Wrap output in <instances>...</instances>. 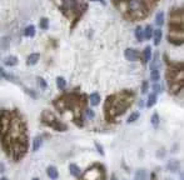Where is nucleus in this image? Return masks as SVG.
<instances>
[{
	"label": "nucleus",
	"mask_w": 184,
	"mask_h": 180,
	"mask_svg": "<svg viewBox=\"0 0 184 180\" xmlns=\"http://www.w3.org/2000/svg\"><path fill=\"white\" fill-rule=\"evenodd\" d=\"M99 2H100L102 4H105V0H99Z\"/></svg>",
	"instance_id": "obj_45"
},
{
	"label": "nucleus",
	"mask_w": 184,
	"mask_h": 180,
	"mask_svg": "<svg viewBox=\"0 0 184 180\" xmlns=\"http://www.w3.org/2000/svg\"><path fill=\"white\" fill-rule=\"evenodd\" d=\"M90 2H97V0H90Z\"/></svg>",
	"instance_id": "obj_48"
},
{
	"label": "nucleus",
	"mask_w": 184,
	"mask_h": 180,
	"mask_svg": "<svg viewBox=\"0 0 184 180\" xmlns=\"http://www.w3.org/2000/svg\"><path fill=\"white\" fill-rule=\"evenodd\" d=\"M39 59H40V55L38 53H33V54H30V55L28 57V59H26V64L28 65H35L36 63L39 61Z\"/></svg>",
	"instance_id": "obj_14"
},
{
	"label": "nucleus",
	"mask_w": 184,
	"mask_h": 180,
	"mask_svg": "<svg viewBox=\"0 0 184 180\" xmlns=\"http://www.w3.org/2000/svg\"><path fill=\"white\" fill-rule=\"evenodd\" d=\"M2 48H3V49H8V48H9V38L4 37V38L2 39Z\"/></svg>",
	"instance_id": "obj_35"
},
{
	"label": "nucleus",
	"mask_w": 184,
	"mask_h": 180,
	"mask_svg": "<svg viewBox=\"0 0 184 180\" xmlns=\"http://www.w3.org/2000/svg\"><path fill=\"white\" fill-rule=\"evenodd\" d=\"M5 171V166L3 163H0V173H4Z\"/></svg>",
	"instance_id": "obj_42"
},
{
	"label": "nucleus",
	"mask_w": 184,
	"mask_h": 180,
	"mask_svg": "<svg viewBox=\"0 0 184 180\" xmlns=\"http://www.w3.org/2000/svg\"><path fill=\"white\" fill-rule=\"evenodd\" d=\"M135 180H146V171H145V169H138L137 170Z\"/></svg>",
	"instance_id": "obj_23"
},
{
	"label": "nucleus",
	"mask_w": 184,
	"mask_h": 180,
	"mask_svg": "<svg viewBox=\"0 0 184 180\" xmlns=\"http://www.w3.org/2000/svg\"><path fill=\"white\" fill-rule=\"evenodd\" d=\"M150 121H152V125H153L154 128H158V125H159V115H158V113H154L152 115Z\"/></svg>",
	"instance_id": "obj_30"
},
{
	"label": "nucleus",
	"mask_w": 184,
	"mask_h": 180,
	"mask_svg": "<svg viewBox=\"0 0 184 180\" xmlns=\"http://www.w3.org/2000/svg\"><path fill=\"white\" fill-rule=\"evenodd\" d=\"M25 92H26L28 94H30V95H31L33 98H36V94H35V93L33 92V90H31V89H25Z\"/></svg>",
	"instance_id": "obj_40"
},
{
	"label": "nucleus",
	"mask_w": 184,
	"mask_h": 180,
	"mask_svg": "<svg viewBox=\"0 0 184 180\" xmlns=\"http://www.w3.org/2000/svg\"><path fill=\"white\" fill-rule=\"evenodd\" d=\"M60 9L68 18H75L77 22L80 14L86 10V5L79 4L77 0H63V5L60 6Z\"/></svg>",
	"instance_id": "obj_3"
},
{
	"label": "nucleus",
	"mask_w": 184,
	"mask_h": 180,
	"mask_svg": "<svg viewBox=\"0 0 184 180\" xmlns=\"http://www.w3.org/2000/svg\"><path fill=\"white\" fill-rule=\"evenodd\" d=\"M85 113H86V116H88V119H93L94 118V112L91 110V109H85Z\"/></svg>",
	"instance_id": "obj_38"
},
{
	"label": "nucleus",
	"mask_w": 184,
	"mask_h": 180,
	"mask_svg": "<svg viewBox=\"0 0 184 180\" xmlns=\"http://www.w3.org/2000/svg\"><path fill=\"white\" fill-rule=\"evenodd\" d=\"M112 180H115V175H112Z\"/></svg>",
	"instance_id": "obj_47"
},
{
	"label": "nucleus",
	"mask_w": 184,
	"mask_h": 180,
	"mask_svg": "<svg viewBox=\"0 0 184 180\" xmlns=\"http://www.w3.org/2000/svg\"><path fill=\"white\" fill-rule=\"evenodd\" d=\"M155 103H157V95H155L154 93L149 94V96H148V100H146V108H152V106H153Z\"/></svg>",
	"instance_id": "obj_24"
},
{
	"label": "nucleus",
	"mask_w": 184,
	"mask_h": 180,
	"mask_svg": "<svg viewBox=\"0 0 184 180\" xmlns=\"http://www.w3.org/2000/svg\"><path fill=\"white\" fill-rule=\"evenodd\" d=\"M65 85H66V81L63 76H58L57 78V86L60 89V90H64L65 89Z\"/></svg>",
	"instance_id": "obj_27"
},
{
	"label": "nucleus",
	"mask_w": 184,
	"mask_h": 180,
	"mask_svg": "<svg viewBox=\"0 0 184 180\" xmlns=\"http://www.w3.org/2000/svg\"><path fill=\"white\" fill-rule=\"evenodd\" d=\"M162 30L160 29H157L154 31V45H159L160 44V40H162Z\"/></svg>",
	"instance_id": "obj_25"
},
{
	"label": "nucleus",
	"mask_w": 184,
	"mask_h": 180,
	"mask_svg": "<svg viewBox=\"0 0 184 180\" xmlns=\"http://www.w3.org/2000/svg\"><path fill=\"white\" fill-rule=\"evenodd\" d=\"M48 26H49V20L46 19V18H43V19L40 20V28L42 29H48Z\"/></svg>",
	"instance_id": "obj_32"
},
{
	"label": "nucleus",
	"mask_w": 184,
	"mask_h": 180,
	"mask_svg": "<svg viewBox=\"0 0 184 180\" xmlns=\"http://www.w3.org/2000/svg\"><path fill=\"white\" fill-rule=\"evenodd\" d=\"M133 99H134V94L128 92V90H123L119 94L110 95L109 98H106L105 106H104L106 119L114 120L117 116L122 115L132 105Z\"/></svg>",
	"instance_id": "obj_1"
},
{
	"label": "nucleus",
	"mask_w": 184,
	"mask_h": 180,
	"mask_svg": "<svg viewBox=\"0 0 184 180\" xmlns=\"http://www.w3.org/2000/svg\"><path fill=\"white\" fill-rule=\"evenodd\" d=\"M46 174H48V176H49L50 179H53V180L58 179V176H59L58 169L55 168V166H49V168L46 169Z\"/></svg>",
	"instance_id": "obj_17"
},
{
	"label": "nucleus",
	"mask_w": 184,
	"mask_h": 180,
	"mask_svg": "<svg viewBox=\"0 0 184 180\" xmlns=\"http://www.w3.org/2000/svg\"><path fill=\"white\" fill-rule=\"evenodd\" d=\"M150 79L154 81V83H158L159 79H160V73L158 68H152V71H150Z\"/></svg>",
	"instance_id": "obj_21"
},
{
	"label": "nucleus",
	"mask_w": 184,
	"mask_h": 180,
	"mask_svg": "<svg viewBox=\"0 0 184 180\" xmlns=\"http://www.w3.org/2000/svg\"><path fill=\"white\" fill-rule=\"evenodd\" d=\"M165 155V149L164 148H162V149H159L158 151H157V156L158 158H163Z\"/></svg>",
	"instance_id": "obj_39"
},
{
	"label": "nucleus",
	"mask_w": 184,
	"mask_h": 180,
	"mask_svg": "<svg viewBox=\"0 0 184 180\" xmlns=\"http://www.w3.org/2000/svg\"><path fill=\"white\" fill-rule=\"evenodd\" d=\"M89 103L91 106H97L99 103H100V96L98 93H93L90 96H89Z\"/></svg>",
	"instance_id": "obj_18"
},
{
	"label": "nucleus",
	"mask_w": 184,
	"mask_h": 180,
	"mask_svg": "<svg viewBox=\"0 0 184 180\" xmlns=\"http://www.w3.org/2000/svg\"><path fill=\"white\" fill-rule=\"evenodd\" d=\"M36 80H38V84L40 85V88H42V89H46V88H48V83H46L43 78H40V76H39Z\"/></svg>",
	"instance_id": "obj_33"
},
{
	"label": "nucleus",
	"mask_w": 184,
	"mask_h": 180,
	"mask_svg": "<svg viewBox=\"0 0 184 180\" xmlns=\"http://www.w3.org/2000/svg\"><path fill=\"white\" fill-rule=\"evenodd\" d=\"M168 40L174 45L183 44V30H169Z\"/></svg>",
	"instance_id": "obj_9"
},
{
	"label": "nucleus",
	"mask_w": 184,
	"mask_h": 180,
	"mask_svg": "<svg viewBox=\"0 0 184 180\" xmlns=\"http://www.w3.org/2000/svg\"><path fill=\"white\" fill-rule=\"evenodd\" d=\"M31 180H40V179H39V178H33Z\"/></svg>",
	"instance_id": "obj_46"
},
{
	"label": "nucleus",
	"mask_w": 184,
	"mask_h": 180,
	"mask_svg": "<svg viewBox=\"0 0 184 180\" xmlns=\"http://www.w3.org/2000/svg\"><path fill=\"white\" fill-rule=\"evenodd\" d=\"M42 123L44 124V125H48V127H51L53 125V123L57 120V118H55V115L51 113V112H49V110H44L43 113H42Z\"/></svg>",
	"instance_id": "obj_10"
},
{
	"label": "nucleus",
	"mask_w": 184,
	"mask_h": 180,
	"mask_svg": "<svg viewBox=\"0 0 184 180\" xmlns=\"http://www.w3.org/2000/svg\"><path fill=\"white\" fill-rule=\"evenodd\" d=\"M28 151V141H15L10 144L9 154L14 159V161H19Z\"/></svg>",
	"instance_id": "obj_5"
},
{
	"label": "nucleus",
	"mask_w": 184,
	"mask_h": 180,
	"mask_svg": "<svg viewBox=\"0 0 184 180\" xmlns=\"http://www.w3.org/2000/svg\"><path fill=\"white\" fill-rule=\"evenodd\" d=\"M69 170H70V174L74 178H79L80 176V168L77 164H70Z\"/></svg>",
	"instance_id": "obj_20"
},
{
	"label": "nucleus",
	"mask_w": 184,
	"mask_h": 180,
	"mask_svg": "<svg viewBox=\"0 0 184 180\" xmlns=\"http://www.w3.org/2000/svg\"><path fill=\"white\" fill-rule=\"evenodd\" d=\"M3 74H4V70H3V68H2V66H0V79L3 78Z\"/></svg>",
	"instance_id": "obj_43"
},
{
	"label": "nucleus",
	"mask_w": 184,
	"mask_h": 180,
	"mask_svg": "<svg viewBox=\"0 0 184 180\" xmlns=\"http://www.w3.org/2000/svg\"><path fill=\"white\" fill-rule=\"evenodd\" d=\"M43 145V136H36L33 140V151H38Z\"/></svg>",
	"instance_id": "obj_16"
},
{
	"label": "nucleus",
	"mask_w": 184,
	"mask_h": 180,
	"mask_svg": "<svg viewBox=\"0 0 184 180\" xmlns=\"http://www.w3.org/2000/svg\"><path fill=\"white\" fill-rule=\"evenodd\" d=\"M179 148V145H178V144H174V147L172 148V153H177V149Z\"/></svg>",
	"instance_id": "obj_41"
},
{
	"label": "nucleus",
	"mask_w": 184,
	"mask_h": 180,
	"mask_svg": "<svg viewBox=\"0 0 184 180\" xmlns=\"http://www.w3.org/2000/svg\"><path fill=\"white\" fill-rule=\"evenodd\" d=\"M4 64L6 66H15L18 64V58L14 57V55H10V57H6L4 59Z\"/></svg>",
	"instance_id": "obj_19"
},
{
	"label": "nucleus",
	"mask_w": 184,
	"mask_h": 180,
	"mask_svg": "<svg viewBox=\"0 0 184 180\" xmlns=\"http://www.w3.org/2000/svg\"><path fill=\"white\" fill-rule=\"evenodd\" d=\"M148 89H149V84H148V81H143V84H142V93L143 94H146V92H148Z\"/></svg>",
	"instance_id": "obj_34"
},
{
	"label": "nucleus",
	"mask_w": 184,
	"mask_h": 180,
	"mask_svg": "<svg viewBox=\"0 0 184 180\" xmlns=\"http://www.w3.org/2000/svg\"><path fill=\"white\" fill-rule=\"evenodd\" d=\"M155 23H157V25H159V26H162V25L164 24V14H163V11H159V13L157 14V16H155Z\"/></svg>",
	"instance_id": "obj_28"
},
{
	"label": "nucleus",
	"mask_w": 184,
	"mask_h": 180,
	"mask_svg": "<svg viewBox=\"0 0 184 180\" xmlns=\"http://www.w3.org/2000/svg\"><path fill=\"white\" fill-rule=\"evenodd\" d=\"M34 34H35V28H34V25H29V26L25 28V31H24L25 37H34Z\"/></svg>",
	"instance_id": "obj_29"
},
{
	"label": "nucleus",
	"mask_w": 184,
	"mask_h": 180,
	"mask_svg": "<svg viewBox=\"0 0 184 180\" xmlns=\"http://www.w3.org/2000/svg\"><path fill=\"white\" fill-rule=\"evenodd\" d=\"M82 180H105L104 168L102 165H94L85 171Z\"/></svg>",
	"instance_id": "obj_7"
},
{
	"label": "nucleus",
	"mask_w": 184,
	"mask_h": 180,
	"mask_svg": "<svg viewBox=\"0 0 184 180\" xmlns=\"http://www.w3.org/2000/svg\"><path fill=\"white\" fill-rule=\"evenodd\" d=\"M182 180H183V178H182Z\"/></svg>",
	"instance_id": "obj_49"
},
{
	"label": "nucleus",
	"mask_w": 184,
	"mask_h": 180,
	"mask_svg": "<svg viewBox=\"0 0 184 180\" xmlns=\"http://www.w3.org/2000/svg\"><path fill=\"white\" fill-rule=\"evenodd\" d=\"M0 180H8V178H5V176H3L2 179H0Z\"/></svg>",
	"instance_id": "obj_44"
},
{
	"label": "nucleus",
	"mask_w": 184,
	"mask_h": 180,
	"mask_svg": "<svg viewBox=\"0 0 184 180\" xmlns=\"http://www.w3.org/2000/svg\"><path fill=\"white\" fill-rule=\"evenodd\" d=\"M152 60V48L150 46H146L143 51V63L146 64L148 61Z\"/></svg>",
	"instance_id": "obj_15"
},
{
	"label": "nucleus",
	"mask_w": 184,
	"mask_h": 180,
	"mask_svg": "<svg viewBox=\"0 0 184 180\" xmlns=\"http://www.w3.org/2000/svg\"><path fill=\"white\" fill-rule=\"evenodd\" d=\"M25 124L23 123L22 118L16 113L11 114V121H10V128L6 134V136L2 140V145L5 149V151H9L10 144L15 141H26V131H25Z\"/></svg>",
	"instance_id": "obj_2"
},
{
	"label": "nucleus",
	"mask_w": 184,
	"mask_h": 180,
	"mask_svg": "<svg viewBox=\"0 0 184 180\" xmlns=\"http://www.w3.org/2000/svg\"><path fill=\"white\" fill-rule=\"evenodd\" d=\"M170 25L183 28V10L174 9L170 14Z\"/></svg>",
	"instance_id": "obj_8"
},
{
	"label": "nucleus",
	"mask_w": 184,
	"mask_h": 180,
	"mask_svg": "<svg viewBox=\"0 0 184 180\" xmlns=\"http://www.w3.org/2000/svg\"><path fill=\"white\" fill-rule=\"evenodd\" d=\"M95 148H97V150L99 151V154H100V155H103V156L105 155V153H104V149H103V147L100 145V144H99L98 141L95 143Z\"/></svg>",
	"instance_id": "obj_37"
},
{
	"label": "nucleus",
	"mask_w": 184,
	"mask_h": 180,
	"mask_svg": "<svg viewBox=\"0 0 184 180\" xmlns=\"http://www.w3.org/2000/svg\"><path fill=\"white\" fill-rule=\"evenodd\" d=\"M135 38H137L138 41H143L144 34H143V28H142V26H138V28L135 29Z\"/></svg>",
	"instance_id": "obj_26"
},
{
	"label": "nucleus",
	"mask_w": 184,
	"mask_h": 180,
	"mask_svg": "<svg viewBox=\"0 0 184 180\" xmlns=\"http://www.w3.org/2000/svg\"><path fill=\"white\" fill-rule=\"evenodd\" d=\"M139 116H140V114L137 112V113H133V114H130V116L128 118V120H126V123L128 124H132V123H134V121H137L138 119H139Z\"/></svg>",
	"instance_id": "obj_31"
},
{
	"label": "nucleus",
	"mask_w": 184,
	"mask_h": 180,
	"mask_svg": "<svg viewBox=\"0 0 184 180\" xmlns=\"http://www.w3.org/2000/svg\"><path fill=\"white\" fill-rule=\"evenodd\" d=\"M11 121V113H9L5 109H0V140H3L10 128Z\"/></svg>",
	"instance_id": "obj_6"
},
{
	"label": "nucleus",
	"mask_w": 184,
	"mask_h": 180,
	"mask_svg": "<svg viewBox=\"0 0 184 180\" xmlns=\"http://www.w3.org/2000/svg\"><path fill=\"white\" fill-rule=\"evenodd\" d=\"M126 2V8L129 11V15L133 19H140V18H145L148 14L146 6L143 0H125Z\"/></svg>",
	"instance_id": "obj_4"
},
{
	"label": "nucleus",
	"mask_w": 184,
	"mask_h": 180,
	"mask_svg": "<svg viewBox=\"0 0 184 180\" xmlns=\"http://www.w3.org/2000/svg\"><path fill=\"white\" fill-rule=\"evenodd\" d=\"M167 169H168L169 171H172V173H177V171H179V169H180V161L177 160V159H172V160H169V161H168V164H167Z\"/></svg>",
	"instance_id": "obj_12"
},
{
	"label": "nucleus",
	"mask_w": 184,
	"mask_h": 180,
	"mask_svg": "<svg viewBox=\"0 0 184 180\" xmlns=\"http://www.w3.org/2000/svg\"><path fill=\"white\" fill-rule=\"evenodd\" d=\"M124 55H125V58L129 60V61H135L139 58V53L135 49H133V48H128L124 51Z\"/></svg>",
	"instance_id": "obj_11"
},
{
	"label": "nucleus",
	"mask_w": 184,
	"mask_h": 180,
	"mask_svg": "<svg viewBox=\"0 0 184 180\" xmlns=\"http://www.w3.org/2000/svg\"><path fill=\"white\" fill-rule=\"evenodd\" d=\"M143 34H144V38L149 40L153 37V28H152V25H146L145 29L143 30Z\"/></svg>",
	"instance_id": "obj_22"
},
{
	"label": "nucleus",
	"mask_w": 184,
	"mask_h": 180,
	"mask_svg": "<svg viewBox=\"0 0 184 180\" xmlns=\"http://www.w3.org/2000/svg\"><path fill=\"white\" fill-rule=\"evenodd\" d=\"M50 128H53L54 130H57V131H66V130H68V127H66V125H65L64 123L58 121V120H55Z\"/></svg>",
	"instance_id": "obj_13"
},
{
	"label": "nucleus",
	"mask_w": 184,
	"mask_h": 180,
	"mask_svg": "<svg viewBox=\"0 0 184 180\" xmlns=\"http://www.w3.org/2000/svg\"><path fill=\"white\" fill-rule=\"evenodd\" d=\"M153 90H154V94H155V93H162V85H160L159 83H154Z\"/></svg>",
	"instance_id": "obj_36"
}]
</instances>
